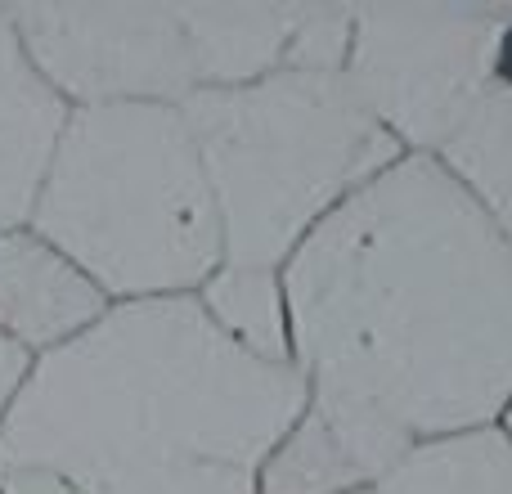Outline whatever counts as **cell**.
I'll list each match as a JSON object with an SVG mask.
<instances>
[{
  "mask_svg": "<svg viewBox=\"0 0 512 494\" xmlns=\"http://www.w3.org/2000/svg\"><path fill=\"white\" fill-rule=\"evenodd\" d=\"M306 396L409 450L512 400V243L441 158H396L279 270Z\"/></svg>",
  "mask_w": 512,
  "mask_h": 494,
  "instance_id": "1",
  "label": "cell"
},
{
  "mask_svg": "<svg viewBox=\"0 0 512 494\" xmlns=\"http://www.w3.org/2000/svg\"><path fill=\"white\" fill-rule=\"evenodd\" d=\"M301 405V373L234 346L198 297L108 301L27 364L0 494H256Z\"/></svg>",
  "mask_w": 512,
  "mask_h": 494,
  "instance_id": "2",
  "label": "cell"
},
{
  "mask_svg": "<svg viewBox=\"0 0 512 494\" xmlns=\"http://www.w3.org/2000/svg\"><path fill=\"white\" fill-rule=\"evenodd\" d=\"M27 225L108 301L194 297L225 261L180 104L72 108Z\"/></svg>",
  "mask_w": 512,
  "mask_h": 494,
  "instance_id": "3",
  "label": "cell"
},
{
  "mask_svg": "<svg viewBox=\"0 0 512 494\" xmlns=\"http://www.w3.org/2000/svg\"><path fill=\"white\" fill-rule=\"evenodd\" d=\"M216 216L225 265L283 270L319 221L405 153L364 113L346 77L274 68L180 104Z\"/></svg>",
  "mask_w": 512,
  "mask_h": 494,
  "instance_id": "4",
  "label": "cell"
},
{
  "mask_svg": "<svg viewBox=\"0 0 512 494\" xmlns=\"http://www.w3.org/2000/svg\"><path fill=\"white\" fill-rule=\"evenodd\" d=\"M495 9H355L346 86L400 153L441 158L486 95Z\"/></svg>",
  "mask_w": 512,
  "mask_h": 494,
  "instance_id": "5",
  "label": "cell"
},
{
  "mask_svg": "<svg viewBox=\"0 0 512 494\" xmlns=\"http://www.w3.org/2000/svg\"><path fill=\"white\" fill-rule=\"evenodd\" d=\"M9 23L68 108L185 104L198 90L176 5H23Z\"/></svg>",
  "mask_w": 512,
  "mask_h": 494,
  "instance_id": "6",
  "label": "cell"
},
{
  "mask_svg": "<svg viewBox=\"0 0 512 494\" xmlns=\"http://www.w3.org/2000/svg\"><path fill=\"white\" fill-rule=\"evenodd\" d=\"M108 310V297L32 230H0V337L27 360L72 342Z\"/></svg>",
  "mask_w": 512,
  "mask_h": 494,
  "instance_id": "7",
  "label": "cell"
},
{
  "mask_svg": "<svg viewBox=\"0 0 512 494\" xmlns=\"http://www.w3.org/2000/svg\"><path fill=\"white\" fill-rule=\"evenodd\" d=\"M68 113L63 95L27 59L9 9H0V230L32 221Z\"/></svg>",
  "mask_w": 512,
  "mask_h": 494,
  "instance_id": "8",
  "label": "cell"
},
{
  "mask_svg": "<svg viewBox=\"0 0 512 494\" xmlns=\"http://www.w3.org/2000/svg\"><path fill=\"white\" fill-rule=\"evenodd\" d=\"M441 162L512 243V9H495L486 95L477 99Z\"/></svg>",
  "mask_w": 512,
  "mask_h": 494,
  "instance_id": "9",
  "label": "cell"
},
{
  "mask_svg": "<svg viewBox=\"0 0 512 494\" xmlns=\"http://www.w3.org/2000/svg\"><path fill=\"white\" fill-rule=\"evenodd\" d=\"M198 90H230L283 68L297 5H176Z\"/></svg>",
  "mask_w": 512,
  "mask_h": 494,
  "instance_id": "10",
  "label": "cell"
},
{
  "mask_svg": "<svg viewBox=\"0 0 512 494\" xmlns=\"http://www.w3.org/2000/svg\"><path fill=\"white\" fill-rule=\"evenodd\" d=\"M373 494H512V441L499 423L414 441Z\"/></svg>",
  "mask_w": 512,
  "mask_h": 494,
  "instance_id": "11",
  "label": "cell"
},
{
  "mask_svg": "<svg viewBox=\"0 0 512 494\" xmlns=\"http://www.w3.org/2000/svg\"><path fill=\"white\" fill-rule=\"evenodd\" d=\"M203 315L230 337L234 346L274 364L288 360V297H283L279 270L256 265H216L207 283L194 292Z\"/></svg>",
  "mask_w": 512,
  "mask_h": 494,
  "instance_id": "12",
  "label": "cell"
},
{
  "mask_svg": "<svg viewBox=\"0 0 512 494\" xmlns=\"http://www.w3.org/2000/svg\"><path fill=\"white\" fill-rule=\"evenodd\" d=\"M351 23H355V9L297 5L288 50H283V68L319 72V77H342L346 54H351Z\"/></svg>",
  "mask_w": 512,
  "mask_h": 494,
  "instance_id": "13",
  "label": "cell"
},
{
  "mask_svg": "<svg viewBox=\"0 0 512 494\" xmlns=\"http://www.w3.org/2000/svg\"><path fill=\"white\" fill-rule=\"evenodd\" d=\"M27 364H32V360H27L23 351H14V346L0 337V423H5L9 400H14V391H18V382H23Z\"/></svg>",
  "mask_w": 512,
  "mask_h": 494,
  "instance_id": "14",
  "label": "cell"
},
{
  "mask_svg": "<svg viewBox=\"0 0 512 494\" xmlns=\"http://www.w3.org/2000/svg\"><path fill=\"white\" fill-rule=\"evenodd\" d=\"M499 427H504V432H508V441H512V400L504 405V414H499Z\"/></svg>",
  "mask_w": 512,
  "mask_h": 494,
  "instance_id": "15",
  "label": "cell"
},
{
  "mask_svg": "<svg viewBox=\"0 0 512 494\" xmlns=\"http://www.w3.org/2000/svg\"><path fill=\"white\" fill-rule=\"evenodd\" d=\"M364 494H373V490H364Z\"/></svg>",
  "mask_w": 512,
  "mask_h": 494,
  "instance_id": "16",
  "label": "cell"
}]
</instances>
